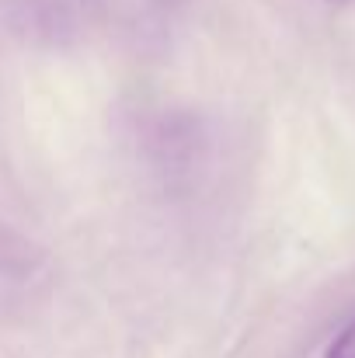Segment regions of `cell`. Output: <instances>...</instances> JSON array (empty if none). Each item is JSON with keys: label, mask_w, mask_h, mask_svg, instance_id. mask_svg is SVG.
<instances>
[{"label": "cell", "mask_w": 355, "mask_h": 358, "mask_svg": "<svg viewBox=\"0 0 355 358\" xmlns=\"http://www.w3.org/2000/svg\"><path fill=\"white\" fill-rule=\"evenodd\" d=\"M328 358H355V320L338 334V341L331 345Z\"/></svg>", "instance_id": "cell-1"}, {"label": "cell", "mask_w": 355, "mask_h": 358, "mask_svg": "<svg viewBox=\"0 0 355 358\" xmlns=\"http://www.w3.org/2000/svg\"><path fill=\"white\" fill-rule=\"evenodd\" d=\"M331 3H355V0H331Z\"/></svg>", "instance_id": "cell-2"}]
</instances>
